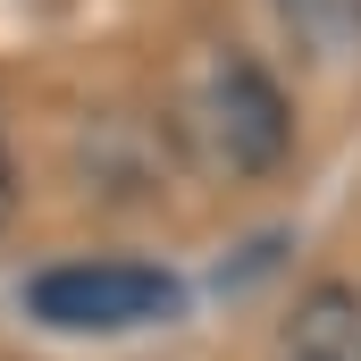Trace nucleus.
I'll use <instances>...</instances> for the list:
<instances>
[{"instance_id": "obj_1", "label": "nucleus", "mask_w": 361, "mask_h": 361, "mask_svg": "<svg viewBox=\"0 0 361 361\" xmlns=\"http://www.w3.org/2000/svg\"><path fill=\"white\" fill-rule=\"evenodd\" d=\"M185 302V286L152 261H68V269H42L25 286V311L59 336H126V328H152Z\"/></svg>"}, {"instance_id": "obj_2", "label": "nucleus", "mask_w": 361, "mask_h": 361, "mask_svg": "<svg viewBox=\"0 0 361 361\" xmlns=\"http://www.w3.org/2000/svg\"><path fill=\"white\" fill-rule=\"evenodd\" d=\"M193 135H202L210 169H227V177H269L277 160L294 152V109H286V92H277V76L261 59L227 51V59H210V76H202Z\"/></svg>"}, {"instance_id": "obj_3", "label": "nucleus", "mask_w": 361, "mask_h": 361, "mask_svg": "<svg viewBox=\"0 0 361 361\" xmlns=\"http://www.w3.org/2000/svg\"><path fill=\"white\" fill-rule=\"evenodd\" d=\"M294 361H361V286H311L286 319Z\"/></svg>"}, {"instance_id": "obj_4", "label": "nucleus", "mask_w": 361, "mask_h": 361, "mask_svg": "<svg viewBox=\"0 0 361 361\" xmlns=\"http://www.w3.org/2000/svg\"><path fill=\"white\" fill-rule=\"evenodd\" d=\"M277 17L311 59H353L361 51V0H277Z\"/></svg>"}, {"instance_id": "obj_5", "label": "nucleus", "mask_w": 361, "mask_h": 361, "mask_svg": "<svg viewBox=\"0 0 361 361\" xmlns=\"http://www.w3.org/2000/svg\"><path fill=\"white\" fill-rule=\"evenodd\" d=\"M8 210H17V152H8V126H0V227H8Z\"/></svg>"}, {"instance_id": "obj_6", "label": "nucleus", "mask_w": 361, "mask_h": 361, "mask_svg": "<svg viewBox=\"0 0 361 361\" xmlns=\"http://www.w3.org/2000/svg\"><path fill=\"white\" fill-rule=\"evenodd\" d=\"M286 361H294V353H286Z\"/></svg>"}]
</instances>
